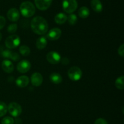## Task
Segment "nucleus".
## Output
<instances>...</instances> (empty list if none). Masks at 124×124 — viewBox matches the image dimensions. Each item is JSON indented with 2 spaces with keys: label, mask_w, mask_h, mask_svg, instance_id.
Masks as SVG:
<instances>
[{
  "label": "nucleus",
  "mask_w": 124,
  "mask_h": 124,
  "mask_svg": "<svg viewBox=\"0 0 124 124\" xmlns=\"http://www.w3.org/2000/svg\"><path fill=\"white\" fill-rule=\"evenodd\" d=\"M30 26L33 32L38 35H44L48 30V26L47 21L43 17L39 16L35 17L31 20Z\"/></svg>",
  "instance_id": "nucleus-1"
},
{
  "label": "nucleus",
  "mask_w": 124,
  "mask_h": 124,
  "mask_svg": "<svg viewBox=\"0 0 124 124\" xmlns=\"http://www.w3.org/2000/svg\"><path fill=\"white\" fill-rule=\"evenodd\" d=\"M19 9L22 15L26 18H30L32 17L35 14L36 11L35 6L32 2L30 1H24L22 2Z\"/></svg>",
  "instance_id": "nucleus-2"
},
{
  "label": "nucleus",
  "mask_w": 124,
  "mask_h": 124,
  "mask_svg": "<svg viewBox=\"0 0 124 124\" xmlns=\"http://www.w3.org/2000/svg\"><path fill=\"white\" fill-rule=\"evenodd\" d=\"M78 7L76 0H63L62 8L64 12L67 13H72Z\"/></svg>",
  "instance_id": "nucleus-3"
},
{
  "label": "nucleus",
  "mask_w": 124,
  "mask_h": 124,
  "mask_svg": "<svg viewBox=\"0 0 124 124\" xmlns=\"http://www.w3.org/2000/svg\"><path fill=\"white\" fill-rule=\"evenodd\" d=\"M21 42L20 38L17 35L8 36L5 41V44L8 49H15L18 47Z\"/></svg>",
  "instance_id": "nucleus-4"
},
{
  "label": "nucleus",
  "mask_w": 124,
  "mask_h": 124,
  "mask_svg": "<svg viewBox=\"0 0 124 124\" xmlns=\"http://www.w3.org/2000/svg\"><path fill=\"white\" fill-rule=\"evenodd\" d=\"M82 72L79 67L73 66L68 71V76L72 81H78L82 77Z\"/></svg>",
  "instance_id": "nucleus-5"
},
{
  "label": "nucleus",
  "mask_w": 124,
  "mask_h": 124,
  "mask_svg": "<svg viewBox=\"0 0 124 124\" xmlns=\"http://www.w3.org/2000/svg\"><path fill=\"white\" fill-rule=\"evenodd\" d=\"M7 111L13 117H17L21 115L22 113V108L19 104L16 102H12L8 105Z\"/></svg>",
  "instance_id": "nucleus-6"
},
{
  "label": "nucleus",
  "mask_w": 124,
  "mask_h": 124,
  "mask_svg": "<svg viewBox=\"0 0 124 124\" xmlns=\"http://www.w3.org/2000/svg\"><path fill=\"white\" fill-rule=\"evenodd\" d=\"M46 58L48 63L52 64H56L60 62L61 57L60 54L55 51H50L46 55Z\"/></svg>",
  "instance_id": "nucleus-7"
},
{
  "label": "nucleus",
  "mask_w": 124,
  "mask_h": 124,
  "mask_svg": "<svg viewBox=\"0 0 124 124\" xmlns=\"http://www.w3.org/2000/svg\"><path fill=\"white\" fill-rule=\"evenodd\" d=\"M31 68V63L27 60H23L20 61L17 64V70L20 73H26Z\"/></svg>",
  "instance_id": "nucleus-8"
},
{
  "label": "nucleus",
  "mask_w": 124,
  "mask_h": 124,
  "mask_svg": "<svg viewBox=\"0 0 124 124\" xmlns=\"http://www.w3.org/2000/svg\"><path fill=\"white\" fill-rule=\"evenodd\" d=\"M62 31L58 27H54L50 30V31L47 33V38L52 41H55L58 40L61 36Z\"/></svg>",
  "instance_id": "nucleus-9"
},
{
  "label": "nucleus",
  "mask_w": 124,
  "mask_h": 124,
  "mask_svg": "<svg viewBox=\"0 0 124 124\" xmlns=\"http://www.w3.org/2000/svg\"><path fill=\"white\" fill-rule=\"evenodd\" d=\"M52 0H35L36 7L40 10L48 9L52 4Z\"/></svg>",
  "instance_id": "nucleus-10"
},
{
  "label": "nucleus",
  "mask_w": 124,
  "mask_h": 124,
  "mask_svg": "<svg viewBox=\"0 0 124 124\" xmlns=\"http://www.w3.org/2000/svg\"><path fill=\"white\" fill-rule=\"evenodd\" d=\"M7 16L8 19L10 21L16 22L19 19L20 14H19V10L17 9L12 8L8 10L7 13Z\"/></svg>",
  "instance_id": "nucleus-11"
},
{
  "label": "nucleus",
  "mask_w": 124,
  "mask_h": 124,
  "mask_svg": "<svg viewBox=\"0 0 124 124\" xmlns=\"http://www.w3.org/2000/svg\"><path fill=\"white\" fill-rule=\"evenodd\" d=\"M43 82V77L40 73L35 72L31 76V83L33 86H39Z\"/></svg>",
  "instance_id": "nucleus-12"
},
{
  "label": "nucleus",
  "mask_w": 124,
  "mask_h": 124,
  "mask_svg": "<svg viewBox=\"0 0 124 124\" xmlns=\"http://www.w3.org/2000/svg\"><path fill=\"white\" fill-rule=\"evenodd\" d=\"M29 81H30V80L27 76L21 75L16 79V84L19 88H25L29 85Z\"/></svg>",
  "instance_id": "nucleus-13"
},
{
  "label": "nucleus",
  "mask_w": 124,
  "mask_h": 124,
  "mask_svg": "<svg viewBox=\"0 0 124 124\" xmlns=\"http://www.w3.org/2000/svg\"><path fill=\"white\" fill-rule=\"evenodd\" d=\"M1 66L4 71L7 73H11L14 70L13 64L8 60H4L2 61Z\"/></svg>",
  "instance_id": "nucleus-14"
},
{
  "label": "nucleus",
  "mask_w": 124,
  "mask_h": 124,
  "mask_svg": "<svg viewBox=\"0 0 124 124\" xmlns=\"http://www.w3.org/2000/svg\"><path fill=\"white\" fill-rule=\"evenodd\" d=\"M91 7L92 9L97 13L101 12L103 9L102 4L100 0H92L91 1Z\"/></svg>",
  "instance_id": "nucleus-15"
},
{
  "label": "nucleus",
  "mask_w": 124,
  "mask_h": 124,
  "mask_svg": "<svg viewBox=\"0 0 124 124\" xmlns=\"http://www.w3.org/2000/svg\"><path fill=\"white\" fill-rule=\"evenodd\" d=\"M47 44V40L45 36L39 37L36 40V46L38 49L42 50L46 47Z\"/></svg>",
  "instance_id": "nucleus-16"
},
{
  "label": "nucleus",
  "mask_w": 124,
  "mask_h": 124,
  "mask_svg": "<svg viewBox=\"0 0 124 124\" xmlns=\"http://www.w3.org/2000/svg\"><path fill=\"white\" fill-rule=\"evenodd\" d=\"M67 20V16L64 13H59L54 17V21L58 24H62Z\"/></svg>",
  "instance_id": "nucleus-17"
},
{
  "label": "nucleus",
  "mask_w": 124,
  "mask_h": 124,
  "mask_svg": "<svg viewBox=\"0 0 124 124\" xmlns=\"http://www.w3.org/2000/svg\"><path fill=\"white\" fill-rule=\"evenodd\" d=\"M50 80L54 84H59L62 81V77L57 72H53L50 75Z\"/></svg>",
  "instance_id": "nucleus-18"
},
{
  "label": "nucleus",
  "mask_w": 124,
  "mask_h": 124,
  "mask_svg": "<svg viewBox=\"0 0 124 124\" xmlns=\"http://www.w3.org/2000/svg\"><path fill=\"white\" fill-rule=\"evenodd\" d=\"M78 14L79 17H81L82 19H85L89 16L90 15V10L88 7L85 6L81 7L78 11Z\"/></svg>",
  "instance_id": "nucleus-19"
},
{
  "label": "nucleus",
  "mask_w": 124,
  "mask_h": 124,
  "mask_svg": "<svg viewBox=\"0 0 124 124\" xmlns=\"http://www.w3.org/2000/svg\"><path fill=\"white\" fill-rule=\"evenodd\" d=\"M124 76L121 75L115 81V86L117 89L120 90L124 89Z\"/></svg>",
  "instance_id": "nucleus-20"
},
{
  "label": "nucleus",
  "mask_w": 124,
  "mask_h": 124,
  "mask_svg": "<svg viewBox=\"0 0 124 124\" xmlns=\"http://www.w3.org/2000/svg\"><path fill=\"white\" fill-rule=\"evenodd\" d=\"M19 51L20 52L21 54L22 55L24 56V57H27V56L29 55L30 53V49L27 46L25 45H23L21 46L19 49Z\"/></svg>",
  "instance_id": "nucleus-21"
},
{
  "label": "nucleus",
  "mask_w": 124,
  "mask_h": 124,
  "mask_svg": "<svg viewBox=\"0 0 124 124\" xmlns=\"http://www.w3.org/2000/svg\"><path fill=\"white\" fill-rule=\"evenodd\" d=\"M67 20L70 25H75L77 23V16L76 15L73 14V13H70L67 17Z\"/></svg>",
  "instance_id": "nucleus-22"
},
{
  "label": "nucleus",
  "mask_w": 124,
  "mask_h": 124,
  "mask_svg": "<svg viewBox=\"0 0 124 124\" xmlns=\"http://www.w3.org/2000/svg\"><path fill=\"white\" fill-rule=\"evenodd\" d=\"M7 112V106L4 102H0V117L6 115Z\"/></svg>",
  "instance_id": "nucleus-23"
},
{
  "label": "nucleus",
  "mask_w": 124,
  "mask_h": 124,
  "mask_svg": "<svg viewBox=\"0 0 124 124\" xmlns=\"http://www.w3.org/2000/svg\"><path fill=\"white\" fill-rule=\"evenodd\" d=\"M14 119L9 116L5 117L1 120V124H14Z\"/></svg>",
  "instance_id": "nucleus-24"
},
{
  "label": "nucleus",
  "mask_w": 124,
  "mask_h": 124,
  "mask_svg": "<svg viewBox=\"0 0 124 124\" xmlns=\"http://www.w3.org/2000/svg\"><path fill=\"white\" fill-rule=\"evenodd\" d=\"M17 29H18V25L15 23H13V24H11L8 26L7 27V31L10 34H14L17 30Z\"/></svg>",
  "instance_id": "nucleus-25"
},
{
  "label": "nucleus",
  "mask_w": 124,
  "mask_h": 124,
  "mask_svg": "<svg viewBox=\"0 0 124 124\" xmlns=\"http://www.w3.org/2000/svg\"><path fill=\"white\" fill-rule=\"evenodd\" d=\"M12 51L8 49H6L3 50V51L1 52V55L5 58H7V59H10V58L11 54H12Z\"/></svg>",
  "instance_id": "nucleus-26"
},
{
  "label": "nucleus",
  "mask_w": 124,
  "mask_h": 124,
  "mask_svg": "<svg viewBox=\"0 0 124 124\" xmlns=\"http://www.w3.org/2000/svg\"><path fill=\"white\" fill-rule=\"evenodd\" d=\"M10 59L16 62V61L19 60L20 59V55H19L18 53H16V52H12V54H11V56H10Z\"/></svg>",
  "instance_id": "nucleus-27"
},
{
  "label": "nucleus",
  "mask_w": 124,
  "mask_h": 124,
  "mask_svg": "<svg viewBox=\"0 0 124 124\" xmlns=\"http://www.w3.org/2000/svg\"><path fill=\"white\" fill-rule=\"evenodd\" d=\"M94 124H108L106 120L102 118H99V119H96L94 122Z\"/></svg>",
  "instance_id": "nucleus-28"
},
{
  "label": "nucleus",
  "mask_w": 124,
  "mask_h": 124,
  "mask_svg": "<svg viewBox=\"0 0 124 124\" xmlns=\"http://www.w3.org/2000/svg\"><path fill=\"white\" fill-rule=\"evenodd\" d=\"M6 23V20L4 17H2V16H0V30L4 27Z\"/></svg>",
  "instance_id": "nucleus-29"
},
{
  "label": "nucleus",
  "mask_w": 124,
  "mask_h": 124,
  "mask_svg": "<svg viewBox=\"0 0 124 124\" xmlns=\"http://www.w3.org/2000/svg\"><path fill=\"white\" fill-rule=\"evenodd\" d=\"M118 54L121 57H124V44H122L121 46H119L118 49Z\"/></svg>",
  "instance_id": "nucleus-30"
},
{
  "label": "nucleus",
  "mask_w": 124,
  "mask_h": 124,
  "mask_svg": "<svg viewBox=\"0 0 124 124\" xmlns=\"http://www.w3.org/2000/svg\"><path fill=\"white\" fill-rule=\"evenodd\" d=\"M60 62L63 65H67L69 63V60L67 57H63L61 58Z\"/></svg>",
  "instance_id": "nucleus-31"
},
{
  "label": "nucleus",
  "mask_w": 124,
  "mask_h": 124,
  "mask_svg": "<svg viewBox=\"0 0 124 124\" xmlns=\"http://www.w3.org/2000/svg\"><path fill=\"white\" fill-rule=\"evenodd\" d=\"M1 39H2V34H1V33L0 32V41L1 40Z\"/></svg>",
  "instance_id": "nucleus-32"
}]
</instances>
